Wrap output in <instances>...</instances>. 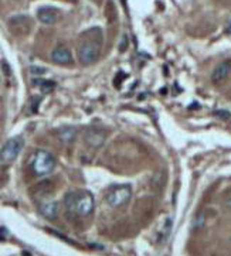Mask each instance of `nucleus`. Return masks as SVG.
Returning a JSON list of instances; mask_svg holds the SVG:
<instances>
[{
  "label": "nucleus",
  "instance_id": "nucleus-13",
  "mask_svg": "<svg viewBox=\"0 0 231 256\" xmlns=\"http://www.w3.org/2000/svg\"><path fill=\"white\" fill-rule=\"evenodd\" d=\"M204 222H206V214H204V211H201L196 215V218L193 221V229L200 231L204 226Z\"/></svg>",
  "mask_w": 231,
  "mask_h": 256
},
{
  "label": "nucleus",
  "instance_id": "nucleus-11",
  "mask_svg": "<svg viewBox=\"0 0 231 256\" xmlns=\"http://www.w3.org/2000/svg\"><path fill=\"white\" fill-rule=\"evenodd\" d=\"M57 135L62 143H71L76 139V129L62 128L58 130Z\"/></svg>",
  "mask_w": 231,
  "mask_h": 256
},
{
  "label": "nucleus",
  "instance_id": "nucleus-1",
  "mask_svg": "<svg viewBox=\"0 0 231 256\" xmlns=\"http://www.w3.org/2000/svg\"><path fill=\"white\" fill-rule=\"evenodd\" d=\"M64 204L68 212L78 217H88L94 211V197L88 191H71L65 196Z\"/></svg>",
  "mask_w": 231,
  "mask_h": 256
},
{
  "label": "nucleus",
  "instance_id": "nucleus-10",
  "mask_svg": "<svg viewBox=\"0 0 231 256\" xmlns=\"http://www.w3.org/2000/svg\"><path fill=\"white\" fill-rule=\"evenodd\" d=\"M37 18L43 24H54L57 20V10L54 7H48V6L40 7L37 10Z\"/></svg>",
  "mask_w": 231,
  "mask_h": 256
},
{
  "label": "nucleus",
  "instance_id": "nucleus-7",
  "mask_svg": "<svg viewBox=\"0 0 231 256\" xmlns=\"http://www.w3.org/2000/svg\"><path fill=\"white\" fill-rule=\"evenodd\" d=\"M84 137L90 146L101 147L105 142V132L101 129H88Z\"/></svg>",
  "mask_w": 231,
  "mask_h": 256
},
{
  "label": "nucleus",
  "instance_id": "nucleus-5",
  "mask_svg": "<svg viewBox=\"0 0 231 256\" xmlns=\"http://www.w3.org/2000/svg\"><path fill=\"white\" fill-rule=\"evenodd\" d=\"M23 149V139L21 137H13L10 140H7L3 147H1V163H12L21 151Z\"/></svg>",
  "mask_w": 231,
  "mask_h": 256
},
{
  "label": "nucleus",
  "instance_id": "nucleus-12",
  "mask_svg": "<svg viewBox=\"0 0 231 256\" xmlns=\"http://www.w3.org/2000/svg\"><path fill=\"white\" fill-rule=\"evenodd\" d=\"M33 84L40 87V90L44 92V93L54 91V88H56V82L54 81H47V79H34Z\"/></svg>",
  "mask_w": 231,
  "mask_h": 256
},
{
  "label": "nucleus",
  "instance_id": "nucleus-16",
  "mask_svg": "<svg viewBox=\"0 0 231 256\" xmlns=\"http://www.w3.org/2000/svg\"><path fill=\"white\" fill-rule=\"evenodd\" d=\"M126 44H128V38H126V36H123L122 37V43L119 44V50H121V51H125Z\"/></svg>",
  "mask_w": 231,
  "mask_h": 256
},
{
  "label": "nucleus",
  "instance_id": "nucleus-4",
  "mask_svg": "<svg viewBox=\"0 0 231 256\" xmlns=\"http://www.w3.org/2000/svg\"><path fill=\"white\" fill-rule=\"evenodd\" d=\"M132 197V187L129 184H122V185H114L108 194H107V202L112 208H118L125 205Z\"/></svg>",
  "mask_w": 231,
  "mask_h": 256
},
{
  "label": "nucleus",
  "instance_id": "nucleus-8",
  "mask_svg": "<svg viewBox=\"0 0 231 256\" xmlns=\"http://www.w3.org/2000/svg\"><path fill=\"white\" fill-rule=\"evenodd\" d=\"M231 73V60H226V61H223L221 64H218L216 68H214V71L212 73V81L214 84H217V82H221V81H224Z\"/></svg>",
  "mask_w": 231,
  "mask_h": 256
},
{
  "label": "nucleus",
  "instance_id": "nucleus-15",
  "mask_svg": "<svg viewBox=\"0 0 231 256\" xmlns=\"http://www.w3.org/2000/svg\"><path fill=\"white\" fill-rule=\"evenodd\" d=\"M30 71L33 74H36V75H41V74L46 73L44 68H39V67H30Z\"/></svg>",
  "mask_w": 231,
  "mask_h": 256
},
{
  "label": "nucleus",
  "instance_id": "nucleus-17",
  "mask_svg": "<svg viewBox=\"0 0 231 256\" xmlns=\"http://www.w3.org/2000/svg\"><path fill=\"white\" fill-rule=\"evenodd\" d=\"M7 235H9L7 228H6V226H1V241H4V239L7 238Z\"/></svg>",
  "mask_w": 231,
  "mask_h": 256
},
{
  "label": "nucleus",
  "instance_id": "nucleus-14",
  "mask_svg": "<svg viewBox=\"0 0 231 256\" xmlns=\"http://www.w3.org/2000/svg\"><path fill=\"white\" fill-rule=\"evenodd\" d=\"M214 116H217V118H221V119H229V118H231L230 112L229 110H216L214 112Z\"/></svg>",
  "mask_w": 231,
  "mask_h": 256
},
{
  "label": "nucleus",
  "instance_id": "nucleus-6",
  "mask_svg": "<svg viewBox=\"0 0 231 256\" xmlns=\"http://www.w3.org/2000/svg\"><path fill=\"white\" fill-rule=\"evenodd\" d=\"M39 210L40 212H41V215H44L46 218L56 220V217H57L58 214V204L53 198H44V200H41V202H40Z\"/></svg>",
  "mask_w": 231,
  "mask_h": 256
},
{
  "label": "nucleus",
  "instance_id": "nucleus-9",
  "mask_svg": "<svg viewBox=\"0 0 231 256\" xmlns=\"http://www.w3.org/2000/svg\"><path fill=\"white\" fill-rule=\"evenodd\" d=\"M51 60L58 65H71L73 64V55L70 53V50H67L65 47H57L56 50H53Z\"/></svg>",
  "mask_w": 231,
  "mask_h": 256
},
{
  "label": "nucleus",
  "instance_id": "nucleus-2",
  "mask_svg": "<svg viewBox=\"0 0 231 256\" xmlns=\"http://www.w3.org/2000/svg\"><path fill=\"white\" fill-rule=\"evenodd\" d=\"M56 167V159L54 156L47 151V150H39L36 151L33 162H31V170L36 176L44 177L47 174H50Z\"/></svg>",
  "mask_w": 231,
  "mask_h": 256
},
{
  "label": "nucleus",
  "instance_id": "nucleus-3",
  "mask_svg": "<svg viewBox=\"0 0 231 256\" xmlns=\"http://www.w3.org/2000/svg\"><path fill=\"white\" fill-rule=\"evenodd\" d=\"M99 53H101V43H96V40H84L78 45L77 55L82 65H92L98 61Z\"/></svg>",
  "mask_w": 231,
  "mask_h": 256
},
{
  "label": "nucleus",
  "instance_id": "nucleus-18",
  "mask_svg": "<svg viewBox=\"0 0 231 256\" xmlns=\"http://www.w3.org/2000/svg\"><path fill=\"white\" fill-rule=\"evenodd\" d=\"M226 205H227L229 208H231V191L230 194H229V197H227V200H226Z\"/></svg>",
  "mask_w": 231,
  "mask_h": 256
}]
</instances>
